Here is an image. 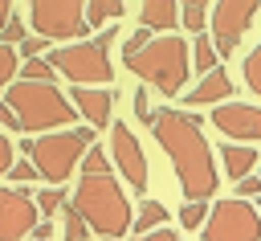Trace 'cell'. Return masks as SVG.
<instances>
[{"label":"cell","mask_w":261,"mask_h":241,"mask_svg":"<svg viewBox=\"0 0 261 241\" xmlns=\"http://www.w3.org/2000/svg\"><path fill=\"white\" fill-rule=\"evenodd\" d=\"M41 212L33 188H0V241H20L37 229Z\"/></svg>","instance_id":"10"},{"label":"cell","mask_w":261,"mask_h":241,"mask_svg":"<svg viewBox=\"0 0 261 241\" xmlns=\"http://www.w3.org/2000/svg\"><path fill=\"white\" fill-rule=\"evenodd\" d=\"M151 135L159 139V147L171 155V167H175V180L184 188L188 200H208L220 184L216 176V159H212V147L200 131V118L188 114V110H171V106H159L155 118H151Z\"/></svg>","instance_id":"1"},{"label":"cell","mask_w":261,"mask_h":241,"mask_svg":"<svg viewBox=\"0 0 261 241\" xmlns=\"http://www.w3.org/2000/svg\"><path fill=\"white\" fill-rule=\"evenodd\" d=\"M4 106L16 114L20 131H41V135H53L57 127L73 123L77 110L73 102L57 90V86H45V82H12L4 90Z\"/></svg>","instance_id":"3"},{"label":"cell","mask_w":261,"mask_h":241,"mask_svg":"<svg viewBox=\"0 0 261 241\" xmlns=\"http://www.w3.org/2000/svg\"><path fill=\"white\" fill-rule=\"evenodd\" d=\"M220 163H224V172H228V180H245V176H253V167L261 163V155L249 147V143H224L220 147Z\"/></svg>","instance_id":"16"},{"label":"cell","mask_w":261,"mask_h":241,"mask_svg":"<svg viewBox=\"0 0 261 241\" xmlns=\"http://www.w3.org/2000/svg\"><path fill=\"white\" fill-rule=\"evenodd\" d=\"M0 127H8V131H20V123H16V114H12V110H8L4 102H0Z\"/></svg>","instance_id":"36"},{"label":"cell","mask_w":261,"mask_h":241,"mask_svg":"<svg viewBox=\"0 0 261 241\" xmlns=\"http://www.w3.org/2000/svg\"><path fill=\"white\" fill-rule=\"evenodd\" d=\"M45 53V37H24L20 45H16V57H24V61H33V57H41Z\"/></svg>","instance_id":"31"},{"label":"cell","mask_w":261,"mask_h":241,"mask_svg":"<svg viewBox=\"0 0 261 241\" xmlns=\"http://www.w3.org/2000/svg\"><path fill=\"white\" fill-rule=\"evenodd\" d=\"M135 114H139V123H147V127H151L155 110H151V102H147V90H135Z\"/></svg>","instance_id":"32"},{"label":"cell","mask_w":261,"mask_h":241,"mask_svg":"<svg viewBox=\"0 0 261 241\" xmlns=\"http://www.w3.org/2000/svg\"><path fill=\"white\" fill-rule=\"evenodd\" d=\"M257 212H261V208H257Z\"/></svg>","instance_id":"39"},{"label":"cell","mask_w":261,"mask_h":241,"mask_svg":"<svg viewBox=\"0 0 261 241\" xmlns=\"http://www.w3.org/2000/svg\"><path fill=\"white\" fill-rule=\"evenodd\" d=\"M163 221H167V208H163L159 200H143V204H139V212H135L130 233H135V237H147V233L163 229Z\"/></svg>","instance_id":"17"},{"label":"cell","mask_w":261,"mask_h":241,"mask_svg":"<svg viewBox=\"0 0 261 241\" xmlns=\"http://www.w3.org/2000/svg\"><path fill=\"white\" fill-rule=\"evenodd\" d=\"M147 45H151V33H147V29L139 25V29H135V33H130V37L122 41V61H126V57H135V53H143Z\"/></svg>","instance_id":"29"},{"label":"cell","mask_w":261,"mask_h":241,"mask_svg":"<svg viewBox=\"0 0 261 241\" xmlns=\"http://www.w3.org/2000/svg\"><path fill=\"white\" fill-rule=\"evenodd\" d=\"M232 192H237V200H249V196H257V192H261V176H245V180H241Z\"/></svg>","instance_id":"33"},{"label":"cell","mask_w":261,"mask_h":241,"mask_svg":"<svg viewBox=\"0 0 261 241\" xmlns=\"http://www.w3.org/2000/svg\"><path fill=\"white\" fill-rule=\"evenodd\" d=\"M122 12H126V4H122V0H90V4H86V25L94 29V25L114 20V16H122Z\"/></svg>","instance_id":"19"},{"label":"cell","mask_w":261,"mask_h":241,"mask_svg":"<svg viewBox=\"0 0 261 241\" xmlns=\"http://www.w3.org/2000/svg\"><path fill=\"white\" fill-rule=\"evenodd\" d=\"M94 143V131L90 127H69V131H53V135H41V139H24L20 151L29 155V163L37 167L41 180L49 184H65L69 172L82 163V155L90 151Z\"/></svg>","instance_id":"5"},{"label":"cell","mask_w":261,"mask_h":241,"mask_svg":"<svg viewBox=\"0 0 261 241\" xmlns=\"http://www.w3.org/2000/svg\"><path fill=\"white\" fill-rule=\"evenodd\" d=\"M24 37H29V25H24V20H20L16 12H12V20H8L4 29H0V41H4V45H20Z\"/></svg>","instance_id":"28"},{"label":"cell","mask_w":261,"mask_h":241,"mask_svg":"<svg viewBox=\"0 0 261 241\" xmlns=\"http://www.w3.org/2000/svg\"><path fill=\"white\" fill-rule=\"evenodd\" d=\"M33 176H37V167H33V163H29V159H16V163H12V167H8V180H12V184H16V188H24V184H29V180H33Z\"/></svg>","instance_id":"30"},{"label":"cell","mask_w":261,"mask_h":241,"mask_svg":"<svg viewBox=\"0 0 261 241\" xmlns=\"http://www.w3.org/2000/svg\"><path fill=\"white\" fill-rule=\"evenodd\" d=\"M126 69L135 78H143L147 86H155L159 94H179L188 86L192 74V49L184 37H151V45L135 57H126Z\"/></svg>","instance_id":"4"},{"label":"cell","mask_w":261,"mask_h":241,"mask_svg":"<svg viewBox=\"0 0 261 241\" xmlns=\"http://www.w3.org/2000/svg\"><path fill=\"white\" fill-rule=\"evenodd\" d=\"M110 45H114V29L98 33L94 41H77V45H57L45 53V61L69 78L73 86H106L114 78V65H110Z\"/></svg>","instance_id":"6"},{"label":"cell","mask_w":261,"mask_h":241,"mask_svg":"<svg viewBox=\"0 0 261 241\" xmlns=\"http://www.w3.org/2000/svg\"><path fill=\"white\" fill-rule=\"evenodd\" d=\"M12 12H16V8H12V0H0V29L12 20Z\"/></svg>","instance_id":"38"},{"label":"cell","mask_w":261,"mask_h":241,"mask_svg":"<svg viewBox=\"0 0 261 241\" xmlns=\"http://www.w3.org/2000/svg\"><path fill=\"white\" fill-rule=\"evenodd\" d=\"M65 237H69V241H86V237H90V225L77 216L73 204H65Z\"/></svg>","instance_id":"27"},{"label":"cell","mask_w":261,"mask_h":241,"mask_svg":"<svg viewBox=\"0 0 261 241\" xmlns=\"http://www.w3.org/2000/svg\"><path fill=\"white\" fill-rule=\"evenodd\" d=\"M49 233H53V221H37L33 237H37V241H49Z\"/></svg>","instance_id":"37"},{"label":"cell","mask_w":261,"mask_h":241,"mask_svg":"<svg viewBox=\"0 0 261 241\" xmlns=\"http://www.w3.org/2000/svg\"><path fill=\"white\" fill-rule=\"evenodd\" d=\"M12 155H16V151H12V143H8V139H4V135H0V176H8V167H12V163H16V159H12Z\"/></svg>","instance_id":"34"},{"label":"cell","mask_w":261,"mask_h":241,"mask_svg":"<svg viewBox=\"0 0 261 241\" xmlns=\"http://www.w3.org/2000/svg\"><path fill=\"white\" fill-rule=\"evenodd\" d=\"M82 176H110V159H106L98 147H90V151L82 155Z\"/></svg>","instance_id":"26"},{"label":"cell","mask_w":261,"mask_h":241,"mask_svg":"<svg viewBox=\"0 0 261 241\" xmlns=\"http://www.w3.org/2000/svg\"><path fill=\"white\" fill-rule=\"evenodd\" d=\"M135 241H184V237H175L171 229H155V233H147V237H135Z\"/></svg>","instance_id":"35"},{"label":"cell","mask_w":261,"mask_h":241,"mask_svg":"<svg viewBox=\"0 0 261 241\" xmlns=\"http://www.w3.org/2000/svg\"><path fill=\"white\" fill-rule=\"evenodd\" d=\"M208 16H212V4H204V0H188V4H179V25L188 29V33H204L208 29Z\"/></svg>","instance_id":"18"},{"label":"cell","mask_w":261,"mask_h":241,"mask_svg":"<svg viewBox=\"0 0 261 241\" xmlns=\"http://www.w3.org/2000/svg\"><path fill=\"white\" fill-rule=\"evenodd\" d=\"M232 98V78L216 65L212 74H204L200 82H196V90H184V102L188 106H220V102H228Z\"/></svg>","instance_id":"14"},{"label":"cell","mask_w":261,"mask_h":241,"mask_svg":"<svg viewBox=\"0 0 261 241\" xmlns=\"http://www.w3.org/2000/svg\"><path fill=\"white\" fill-rule=\"evenodd\" d=\"M69 204H73L77 216L90 225V233H98V237H106V241H118V237L130 233V225H135L126 188H122L114 176H82Z\"/></svg>","instance_id":"2"},{"label":"cell","mask_w":261,"mask_h":241,"mask_svg":"<svg viewBox=\"0 0 261 241\" xmlns=\"http://www.w3.org/2000/svg\"><path fill=\"white\" fill-rule=\"evenodd\" d=\"M53 78H57V69L45 57H33V61L20 65V82H45V86H53Z\"/></svg>","instance_id":"21"},{"label":"cell","mask_w":261,"mask_h":241,"mask_svg":"<svg viewBox=\"0 0 261 241\" xmlns=\"http://www.w3.org/2000/svg\"><path fill=\"white\" fill-rule=\"evenodd\" d=\"M208 212H212V208H208L204 200H188V204L179 208V225H184V229H196V225L208 221Z\"/></svg>","instance_id":"24"},{"label":"cell","mask_w":261,"mask_h":241,"mask_svg":"<svg viewBox=\"0 0 261 241\" xmlns=\"http://www.w3.org/2000/svg\"><path fill=\"white\" fill-rule=\"evenodd\" d=\"M139 25L147 33L171 37V29H179V4H171V0H147V4H139Z\"/></svg>","instance_id":"15"},{"label":"cell","mask_w":261,"mask_h":241,"mask_svg":"<svg viewBox=\"0 0 261 241\" xmlns=\"http://www.w3.org/2000/svg\"><path fill=\"white\" fill-rule=\"evenodd\" d=\"M33 200H37V212H41V221H49V216H53V212L65 204V192H61V188H41Z\"/></svg>","instance_id":"22"},{"label":"cell","mask_w":261,"mask_h":241,"mask_svg":"<svg viewBox=\"0 0 261 241\" xmlns=\"http://www.w3.org/2000/svg\"><path fill=\"white\" fill-rule=\"evenodd\" d=\"M204 241H261V212L249 200H216L204 221Z\"/></svg>","instance_id":"8"},{"label":"cell","mask_w":261,"mask_h":241,"mask_svg":"<svg viewBox=\"0 0 261 241\" xmlns=\"http://www.w3.org/2000/svg\"><path fill=\"white\" fill-rule=\"evenodd\" d=\"M245 86L253 94H261V45H253L249 57H245Z\"/></svg>","instance_id":"25"},{"label":"cell","mask_w":261,"mask_h":241,"mask_svg":"<svg viewBox=\"0 0 261 241\" xmlns=\"http://www.w3.org/2000/svg\"><path fill=\"white\" fill-rule=\"evenodd\" d=\"M192 61H196V69H200V74H212V69H216V61H220V57H216L212 37H204V33L196 37V45H192Z\"/></svg>","instance_id":"20"},{"label":"cell","mask_w":261,"mask_h":241,"mask_svg":"<svg viewBox=\"0 0 261 241\" xmlns=\"http://www.w3.org/2000/svg\"><path fill=\"white\" fill-rule=\"evenodd\" d=\"M29 25L37 37L61 41V45H77L90 33L86 4H77V0H37V4H29Z\"/></svg>","instance_id":"7"},{"label":"cell","mask_w":261,"mask_h":241,"mask_svg":"<svg viewBox=\"0 0 261 241\" xmlns=\"http://www.w3.org/2000/svg\"><path fill=\"white\" fill-rule=\"evenodd\" d=\"M224 143H261V110L257 106H245V102H220L212 106V118H208Z\"/></svg>","instance_id":"12"},{"label":"cell","mask_w":261,"mask_h":241,"mask_svg":"<svg viewBox=\"0 0 261 241\" xmlns=\"http://www.w3.org/2000/svg\"><path fill=\"white\" fill-rule=\"evenodd\" d=\"M261 4L257 0H224V4H212V16H208V29H212V45H216V57H228L237 49V41L245 37V29L257 20Z\"/></svg>","instance_id":"9"},{"label":"cell","mask_w":261,"mask_h":241,"mask_svg":"<svg viewBox=\"0 0 261 241\" xmlns=\"http://www.w3.org/2000/svg\"><path fill=\"white\" fill-rule=\"evenodd\" d=\"M16 69H20L16 45H4V41H0V86H12V82H16Z\"/></svg>","instance_id":"23"},{"label":"cell","mask_w":261,"mask_h":241,"mask_svg":"<svg viewBox=\"0 0 261 241\" xmlns=\"http://www.w3.org/2000/svg\"><path fill=\"white\" fill-rule=\"evenodd\" d=\"M69 102H73V110L90 123V131H98V127L110 123V110H114V94H110V90H98V86H73Z\"/></svg>","instance_id":"13"},{"label":"cell","mask_w":261,"mask_h":241,"mask_svg":"<svg viewBox=\"0 0 261 241\" xmlns=\"http://www.w3.org/2000/svg\"><path fill=\"white\" fill-rule=\"evenodd\" d=\"M110 155H114L118 176L135 192H143L147 188V155H143V147H139V139L126 123H114V131H110Z\"/></svg>","instance_id":"11"}]
</instances>
